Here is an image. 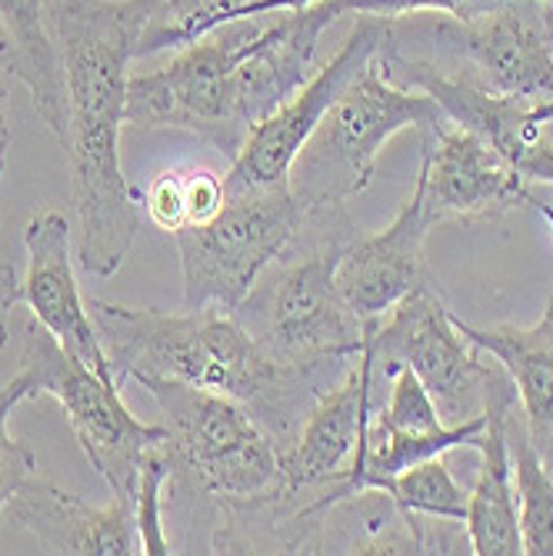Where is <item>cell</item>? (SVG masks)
I'll use <instances>...</instances> for the list:
<instances>
[{"label":"cell","mask_w":553,"mask_h":556,"mask_svg":"<svg viewBox=\"0 0 553 556\" xmlns=\"http://www.w3.org/2000/svg\"><path fill=\"white\" fill-rule=\"evenodd\" d=\"M143 211L150 217V224L177 233L180 227H187V174L177 170H164L143 190Z\"/></svg>","instance_id":"484cf974"},{"label":"cell","mask_w":553,"mask_h":556,"mask_svg":"<svg viewBox=\"0 0 553 556\" xmlns=\"http://www.w3.org/2000/svg\"><path fill=\"white\" fill-rule=\"evenodd\" d=\"M307 4H321V0H254V4H247L240 11H230L221 24H227V21H257V17H267V14L297 11V8H307Z\"/></svg>","instance_id":"f1b7e54d"},{"label":"cell","mask_w":553,"mask_h":556,"mask_svg":"<svg viewBox=\"0 0 553 556\" xmlns=\"http://www.w3.org/2000/svg\"><path fill=\"white\" fill-rule=\"evenodd\" d=\"M161 17H171L164 0H50L64 71L61 147L71 164L77 264L100 280L124 267L140 227L121 167V127L127 124V67Z\"/></svg>","instance_id":"6da1fadb"},{"label":"cell","mask_w":553,"mask_h":556,"mask_svg":"<svg viewBox=\"0 0 553 556\" xmlns=\"http://www.w3.org/2000/svg\"><path fill=\"white\" fill-rule=\"evenodd\" d=\"M87 311L117 387L140 377H164L227 393L254 414L280 453L293 443L321 393L347 374L274 357L240 314L224 307L158 311L87 300Z\"/></svg>","instance_id":"7a4b0ae2"},{"label":"cell","mask_w":553,"mask_h":556,"mask_svg":"<svg viewBox=\"0 0 553 556\" xmlns=\"http://www.w3.org/2000/svg\"><path fill=\"white\" fill-rule=\"evenodd\" d=\"M11 74H14L11 50H8V40L0 37V174H4L8 147H11V124H8V111H4V87H8V77Z\"/></svg>","instance_id":"f546056e"},{"label":"cell","mask_w":553,"mask_h":556,"mask_svg":"<svg viewBox=\"0 0 553 556\" xmlns=\"http://www.w3.org/2000/svg\"><path fill=\"white\" fill-rule=\"evenodd\" d=\"M17 374L27 377L30 396H54L61 403L90 467L114 496L134 503L143 457L167 440V430L137 420L124 407L121 387L74 361L37 320L24 327Z\"/></svg>","instance_id":"ba28073f"},{"label":"cell","mask_w":553,"mask_h":556,"mask_svg":"<svg viewBox=\"0 0 553 556\" xmlns=\"http://www.w3.org/2000/svg\"><path fill=\"white\" fill-rule=\"evenodd\" d=\"M24 400H30V383L24 374L0 383V523H4L8 503L14 500V493L40 470L34 450L24 440L11 437V414Z\"/></svg>","instance_id":"cb8c5ba5"},{"label":"cell","mask_w":553,"mask_h":556,"mask_svg":"<svg viewBox=\"0 0 553 556\" xmlns=\"http://www.w3.org/2000/svg\"><path fill=\"white\" fill-rule=\"evenodd\" d=\"M21 300H24V296H21L17 267L0 261V350H4L8 340H11V314L17 311V303H21Z\"/></svg>","instance_id":"83f0119b"},{"label":"cell","mask_w":553,"mask_h":556,"mask_svg":"<svg viewBox=\"0 0 553 556\" xmlns=\"http://www.w3.org/2000/svg\"><path fill=\"white\" fill-rule=\"evenodd\" d=\"M433 37L470 67L464 80L553 111V4L500 0L470 17L433 24Z\"/></svg>","instance_id":"30bf717a"},{"label":"cell","mask_w":553,"mask_h":556,"mask_svg":"<svg viewBox=\"0 0 553 556\" xmlns=\"http://www.w3.org/2000/svg\"><path fill=\"white\" fill-rule=\"evenodd\" d=\"M370 427L384 433H433L443 430V417L437 410V403L430 390L420 383V377L407 367H400L393 374V390L387 407L370 420Z\"/></svg>","instance_id":"d4e9b609"},{"label":"cell","mask_w":553,"mask_h":556,"mask_svg":"<svg viewBox=\"0 0 553 556\" xmlns=\"http://www.w3.org/2000/svg\"><path fill=\"white\" fill-rule=\"evenodd\" d=\"M161 410L174 483L214 500H254L284 483L280 446L240 400L164 377L137 380Z\"/></svg>","instance_id":"5b68a950"},{"label":"cell","mask_w":553,"mask_h":556,"mask_svg":"<svg viewBox=\"0 0 553 556\" xmlns=\"http://www.w3.org/2000/svg\"><path fill=\"white\" fill-rule=\"evenodd\" d=\"M430 214L424 207V190L414 184V193L404 200L387 230L361 233L350 243L337 264V287L347 307L364 324L387 317L407 293L430 287L427 274V233Z\"/></svg>","instance_id":"9a60e30c"},{"label":"cell","mask_w":553,"mask_h":556,"mask_svg":"<svg viewBox=\"0 0 553 556\" xmlns=\"http://www.w3.org/2000/svg\"><path fill=\"white\" fill-rule=\"evenodd\" d=\"M367 346L374 370H384V377L400 367L420 377L443 424L483 414V387L493 364H483L480 346L457 330L454 311H447L433 283L407 293L387 317L367 320Z\"/></svg>","instance_id":"9c48e42d"},{"label":"cell","mask_w":553,"mask_h":556,"mask_svg":"<svg viewBox=\"0 0 553 556\" xmlns=\"http://www.w3.org/2000/svg\"><path fill=\"white\" fill-rule=\"evenodd\" d=\"M370 486H380L384 493L393 496V503L404 514L414 517H433V520H461L467 523V507H470V490H464L443 457L420 460L400 473L380 477Z\"/></svg>","instance_id":"44dd1931"},{"label":"cell","mask_w":553,"mask_h":556,"mask_svg":"<svg viewBox=\"0 0 553 556\" xmlns=\"http://www.w3.org/2000/svg\"><path fill=\"white\" fill-rule=\"evenodd\" d=\"M164 4H167L174 21H187L193 14H200V0H164Z\"/></svg>","instance_id":"4dcf8cb0"},{"label":"cell","mask_w":553,"mask_h":556,"mask_svg":"<svg viewBox=\"0 0 553 556\" xmlns=\"http://www.w3.org/2000/svg\"><path fill=\"white\" fill-rule=\"evenodd\" d=\"M254 21H227L177 47L161 71L127 80V124L140 130H187L230 161L250 134L240 114L237 64L254 37Z\"/></svg>","instance_id":"52a82bcc"},{"label":"cell","mask_w":553,"mask_h":556,"mask_svg":"<svg viewBox=\"0 0 553 556\" xmlns=\"http://www.w3.org/2000/svg\"><path fill=\"white\" fill-rule=\"evenodd\" d=\"M457 330L480 346V353L507 370L517 387V407L527 424L530 443L540 453L546 473L553 477V293L543 303V314L530 327H474L457 314Z\"/></svg>","instance_id":"ac0fdd59"},{"label":"cell","mask_w":553,"mask_h":556,"mask_svg":"<svg viewBox=\"0 0 553 556\" xmlns=\"http://www.w3.org/2000/svg\"><path fill=\"white\" fill-rule=\"evenodd\" d=\"M440 124H447V114L437 100L424 90L393 84L377 54L343 87L311 140L300 147L287 184L307 207L347 204L370 187L380 150L400 130L414 127L430 134Z\"/></svg>","instance_id":"277c9868"},{"label":"cell","mask_w":553,"mask_h":556,"mask_svg":"<svg viewBox=\"0 0 553 556\" xmlns=\"http://www.w3.org/2000/svg\"><path fill=\"white\" fill-rule=\"evenodd\" d=\"M370 393H374V357L364 333V350L347 374L321 393L311 414L300 424L293 443L280 453L284 486L290 490H321L350 480L357 490L354 464L364 457L367 424H370Z\"/></svg>","instance_id":"4fadbf2b"},{"label":"cell","mask_w":553,"mask_h":556,"mask_svg":"<svg viewBox=\"0 0 553 556\" xmlns=\"http://www.w3.org/2000/svg\"><path fill=\"white\" fill-rule=\"evenodd\" d=\"M171 483H174V460H171V450L164 440L143 457L140 477H137V493H134V520H137L140 546L150 556L180 553L164 527V490Z\"/></svg>","instance_id":"7402d4cb"},{"label":"cell","mask_w":553,"mask_h":556,"mask_svg":"<svg viewBox=\"0 0 553 556\" xmlns=\"http://www.w3.org/2000/svg\"><path fill=\"white\" fill-rule=\"evenodd\" d=\"M517 410V387L507 370L493 364L483 387V430L470 440L480 453L477 483L470 490L467 533L477 556H520V523H517V490H514V457H511V414Z\"/></svg>","instance_id":"e0dca14e"},{"label":"cell","mask_w":553,"mask_h":556,"mask_svg":"<svg viewBox=\"0 0 553 556\" xmlns=\"http://www.w3.org/2000/svg\"><path fill=\"white\" fill-rule=\"evenodd\" d=\"M0 37L8 40L14 77L27 87L37 117L58 140H64V71L50 0H0Z\"/></svg>","instance_id":"d6986e66"},{"label":"cell","mask_w":553,"mask_h":556,"mask_svg":"<svg viewBox=\"0 0 553 556\" xmlns=\"http://www.w3.org/2000/svg\"><path fill=\"white\" fill-rule=\"evenodd\" d=\"M224 204L211 220L174 233L184 270V307L240 311L257 277L280 261L307 217V204L290 184L224 187Z\"/></svg>","instance_id":"8992f818"},{"label":"cell","mask_w":553,"mask_h":556,"mask_svg":"<svg viewBox=\"0 0 553 556\" xmlns=\"http://www.w3.org/2000/svg\"><path fill=\"white\" fill-rule=\"evenodd\" d=\"M417 187L430 224L500 217L533 200L530 184L497 147L450 121L424 134Z\"/></svg>","instance_id":"7c38bea8"},{"label":"cell","mask_w":553,"mask_h":556,"mask_svg":"<svg viewBox=\"0 0 553 556\" xmlns=\"http://www.w3.org/2000/svg\"><path fill=\"white\" fill-rule=\"evenodd\" d=\"M500 0H321V4H307L304 11L314 17L317 27H330L334 21L347 14H370L384 21H400L411 14H450V17H470Z\"/></svg>","instance_id":"603a6c76"},{"label":"cell","mask_w":553,"mask_h":556,"mask_svg":"<svg viewBox=\"0 0 553 556\" xmlns=\"http://www.w3.org/2000/svg\"><path fill=\"white\" fill-rule=\"evenodd\" d=\"M71 220L61 211L37 214L27 230V274L21 280V296L34 311V320L54 337L74 361L117 387L108 350L100 343L87 300L80 296L74 254H71Z\"/></svg>","instance_id":"5bb4252c"},{"label":"cell","mask_w":553,"mask_h":556,"mask_svg":"<svg viewBox=\"0 0 553 556\" xmlns=\"http://www.w3.org/2000/svg\"><path fill=\"white\" fill-rule=\"evenodd\" d=\"M511 457L517 490V523L527 556H553V477L530 443L524 417L511 414Z\"/></svg>","instance_id":"ffe728a7"},{"label":"cell","mask_w":553,"mask_h":556,"mask_svg":"<svg viewBox=\"0 0 553 556\" xmlns=\"http://www.w3.org/2000/svg\"><path fill=\"white\" fill-rule=\"evenodd\" d=\"M390 37V21L361 14L354 30L343 37L337 54L314 71V77L300 87L287 104H280L267 121L247 134L240 154L234 157L224 187H277L287 184L290 167L300 147L311 140L321 117L334 108L343 87L354 80Z\"/></svg>","instance_id":"8fae6325"},{"label":"cell","mask_w":553,"mask_h":556,"mask_svg":"<svg viewBox=\"0 0 553 556\" xmlns=\"http://www.w3.org/2000/svg\"><path fill=\"white\" fill-rule=\"evenodd\" d=\"M11 523L24 527L43 553H71V556H134L143 553L134 503L114 496L108 507L54 486L34 473L8 503Z\"/></svg>","instance_id":"2e32d148"},{"label":"cell","mask_w":553,"mask_h":556,"mask_svg":"<svg viewBox=\"0 0 553 556\" xmlns=\"http://www.w3.org/2000/svg\"><path fill=\"white\" fill-rule=\"evenodd\" d=\"M357 237L361 230L347 217L343 204L307 211L297 237L280 254V274L264 293L247 296L250 303H264L261 330L254 337L267 353L340 374L357 361L367 324L347 307L337 287L340 254Z\"/></svg>","instance_id":"3957f363"},{"label":"cell","mask_w":553,"mask_h":556,"mask_svg":"<svg viewBox=\"0 0 553 556\" xmlns=\"http://www.w3.org/2000/svg\"><path fill=\"white\" fill-rule=\"evenodd\" d=\"M530 207H537V211H540V217L550 224V247H553V207H550V204H543V200H537V197L530 200Z\"/></svg>","instance_id":"1f68e13d"},{"label":"cell","mask_w":553,"mask_h":556,"mask_svg":"<svg viewBox=\"0 0 553 556\" xmlns=\"http://www.w3.org/2000/svg\"><path fill=\"white\" fill-rule=\"evenodd\" d=\"M224 177L211 170H190L187 174V224L211 220L224 204Z\"/></svg>","instance_id":"4316f807"}]
</instances>
